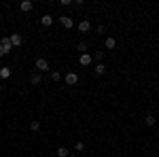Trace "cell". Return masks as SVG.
<instances>
[{
	"instance_id": "cell-1",
	"label": "cell",
	"mask_w": 159,
	"mask_h": 157,
	"mask_svg": "<svg viewBox=\"0 0 159 157\" xmlns=\"http://www.w3.org/2000/svg\"><path fill=\"white\" fill-rule=\"evenodd\" d=\"M13 49V43H11V38H2V40H0V58H2V55H7V53H9V51H11Z\"/></svg>"
},
{
	"instance_id": "cell-2",
	"label": "cell",
	"mask_w": 159,
	"mask_h": 157,
	"mask_svg": "<svg viewBox=\"0 0 159 157\" xmlns=\"http://www.w3.org/2000/svg\"><path fill=\"white\" fill-rule=\"evenodd\" d=\"M36 68L43 72V70H49V62H47V58H38L36 60Z\"/></svg>"
},
{
	"instance_id": "cell-3",
	"label": "cell",
	"mask_w": 159,
	"mask_h": 157,
	"mask_svg": "<svg viewBox=\"0 0 159 157\" xmlns=\"http://www.w3.org/2000/svg\"><path fill=\"white\" fill-rule=\"evenodd\" d=\"M66 83H68V85H76V83H79V74H76V72H68V74H66Z\"/></svg>"
},
{
	"instance_id": "cell-4",
	"label": "cell",
	"mask_w": 159,
	"mask_h": 157,
	"mask_svg": "<svg viewBox=\"0 0 159 157\" xmlns=\"http://www.w3.org/2000/svg\"><path fill=\"white\" fill-rule=\"evenodd\" d=\"M19 9H21L24 13H28V11H32V9H34V4H32L30 0H24V2L19 4Z\"/></svg>"
},
{
	"instance_id": "cell-5",
	"label": "cell",
	"mask_w": 159,
	"mask_h": 157,
	"mask_svg": "<svg viewBox=\"0 0 159 157\" xmlns=\"http://www.w3.org/2000/svg\"><path fill=\"white\" fill-rule=\"evenodd\" d=\"M11 43H13V47H19V45H21V43H24V38L19 36V34H11Z\"/></svg>"
},
{
	"instance_id": "cell-6",
	"label": "cell",
	"mask_w": 159,
	"mask_h": 157,
	"mask_svg": "<svg viewBox=\"0 0 159 157\" xmlns=\"http://www.w3.org/2000/svg\"><path fill=\"white\" fill-rule=\"evenodd\" d=\"M91 30V24L87 21V19H83L81 24H79V32H89Z\"/></svg>"
},
{
	"instance_id": "cell-7",
	"label": "cell",
	"mask_w": 159,
	"mask_h": 157,
	"mask_svg": "<svg viewBox=\"0 0 159 157\" xmlns=\"http://www.w3.org/2000/svg\"><path fill=\"white\" fill-rule=\"evenodd\" d=\"M61 25H64V28H72V25H74L72 17H68V15H64V17H61Z\"/></svg>"
},
{
	"instance_id": "cell-8",
	"label": "cell",
	"mask_w": 159,
	"mask_h": 157,
	"mask_svg": "<svg viewBox=\"0 0 159 157\" xmlns=\"http://www.w3.org/2000/svg\"><path fill=\"white\" fill-rule=\"evenodd\" d=\"M40 24L45 25V28H49V25L53 24V17H51V15H43V17H40Z\"/></svg>"
},
{
	"instance_id": "cell-9",
	"label": "cell",
	"mask_w": 159,
	"mask_h": 157,
	"mask_svg": "<svg viewBox=\"0 0 159 157\" xmlns=\"http://www.w3.org/2000/svg\"><path fill=\"white\" fill-rule=\"evenodd\" d=\"M79 62H81L83 66H89V64H91V55H89V53H83V55L79 58Z\"/></svg>"
},
{
	"instance_id": "cell-10",
	"label": "cell",
	"mask_w": 159,
	"mask_h": 157,
	"mask_svg": "<svg viewBox=\"0 0 159 157\" xmlns=\"http://www.w3.org/2000/svg\"><path fill=\"white\" fill-rule=\"evenodd\" d=\"M104 45H106V49H115L117 47V40H115L112 36H108L106 40H104Z\"/></svg>"
},
{
	"instance_id": "cell-11",
	"label": "cell",
	"mask_w": 159,
	"mask_h": 157,
	"mask_svg": "<svg viewBox=\"0 0 159 157\" xmlns=\"http://www.w3.org/2000/svg\"><path fill=\"white\" fill-rule=\"evenodd\" d=\"M0 76H2V79H9V76H11V68H7V66L0 68Z\"/></svg>"
},
{
	"instance_id": "cell-12",
	"label": "cell",
	"mask_w": 159,
	"mask_h": 157,
	"mask_svg": "<svg viewBox=\"0 0 159 157\" xmlns=\"http://www.w3.org/2000/svg\"><path fill=\"white\" fill-rule=\"evenodd\" d=\"M30 83H32V85H38V83H40V74H32V76H30Z\"/></svg>"
},
{
	"instance_id": "cell-13",
	"label": "cell",
	"mask_w": 159,
	"mask_h": 157,
	"mask_svg": "<svg viewBox=\"0 0 159 157\" xmlns=\"http://www.w3.org/2000/svg\"><path fill=\"white\" fill-rule=\"evenodd\" d=\"M57 157H68V149L66 146H60L57 149Z\"/></svg>"
},
{
	"instance_id": "cell-14",
	"label": "cell",
	"mask_w": 159,
	"mask_h": 157,
	"mask_svg": "<svg viewBox=\"0 0 159 157\" xmlns=\"http://www.w3.org/2000/svg\"><path fill=\"white\" fill-rule=\"evenodd\" d=\"M30 127H32L34 132H38V130H40V121H38V119H34L32 123H30Z\"/></svg>"
},
{
	"instance_id": "cell-15",
	"label": "cell",
	"mask_w": 159,
	"mask_h": 157,
	"mask_svg": "<svg viewBox=\"0 0 159 157\" xmlns=\"http://www.w3.org/2000/svg\"><path fill=\"white\" fill-rule=\"evenodd\" d=\"M76 51H81V55H83L87 51V43H79V45H76Z\"/></svg>"
},
{
	"instance_id": "cell-16",
	"label": "cell",
	"mask_w": 159,
	"mask_h": 157,
	"mask_svg": "<svg viewBox=\"0 0 159 157\" xmlns=\"http://www.w3.org/2000/svg\"><path fill=\"white\" fill-rule=\"evenodd\" d=\"M106 72V66H104V64H98V66H96V74H104Z\"/></svg>"
},
{
	"instance_id": "cell-17",
	"label": "cell",
	"mask_w": 159,
	"mask_h": 157,
	"mask_svg": "<svg viewBox=\"0 0 159 157\" xmlns=\"http://www.w3.org/2000/svg\"><path fill=\"white\" fill-rule=\"evenodd\" d=\"M93 60H98V64H102V60H104V53H102V51L93 53Z\"/></svg>"
},
{
	"instance_id": "cell-18",
	"label": "cell",
	"mask_w": 159,
	"mask_h": 157,
	"mask_svg": "<svg viewBox=\"0 0 159 157\" xmlns=\"http://www.w3.org/2000/svg\"><path fill=\"white\" fill-rule=\"evenodd\" d=\"M51 79H53V81H60V79H61L60 70H53V72H51Z\"/></svg>"
},
{
	"instance_id": "cell-19",
	"label": "cell",
	"mask_w": 159,
	"mask_h": 157,
	"mask_svg": "<svg viewBox=\"0 0 159 157\" xmlns=\"http://www.w3.org/2000/svg\"><path fill=\"white\" fill-rule=\"evenodd\" d=\"M147 125H155V117H153V115H147Z\"/></svg>"
},
{
	"instance_id": "cell-20",
	"label": "cell",
	"mask_w": 159,
	"mask_h": 157,
	"mask_svg": "<svg viewBox=\"0 0 159 157\" xmlns=\"http://www.w3.org/2000/svg\"><path fill=\"white\" fill-rule=\"evenodd\" d=\"M74 149H76V151H83V149H85V145L79 140V142H74Z\"/></svg>"
},
{
	"instance_id": "cell-21",
	"label": "cell",
	"mask_w": 159,
	"mask_h": 157,
	"mask_svg": "<svg viewBox=\"0 0 159 157\" xmlns=\"http://www.w3.org/2000/svg\"><path fill=\"white\" fill-rule=\"evenodd\" d=\"M70 157H79V155H70Z\"/></svg>"
}]
</instances>
